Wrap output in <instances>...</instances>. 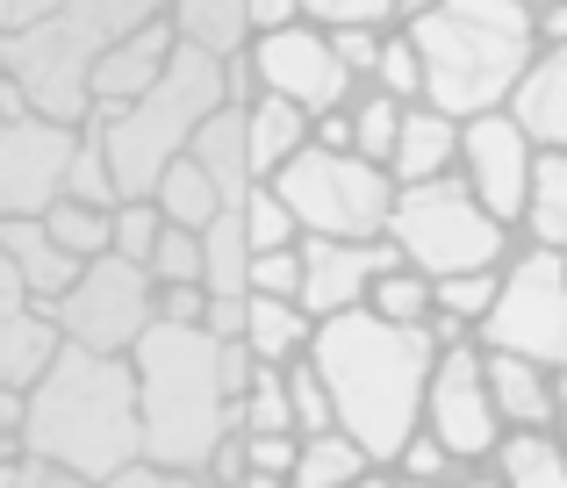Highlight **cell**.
<instances>
[{"label":"cell","mask_w":567,"mask_h":488,"mask_svg":"<svg viewBox=\"0 0 567 488\" xmlns=\"http://www.w3.org/2000/svg\"><path fill=\"white\" fill-rule=\"evenodd\" d=\"M130 374H137L144 460H158L173 481H208L216 446L237 432V388L251 374V352L202 323L152 316L130 345Z\"/></svg>","instance_id":"obj_1"},{"label":"cell","mask_w":567,"mask_h":488,"mask_svg":"<svg viewBox=\"0 0 567 488\" xmlns=\"http://www.w3.org/2000/svg\"><path fill=\"white\" fill-rule=\"evenodd\" d=\"M431 360H439L431 323H395L367 302L338 309V316H317V331H309V366L331 388V424L360 438L381 475L395 467V453L424 424Z\"/></svg>","instance_id":"obj_2"},{"label":"cell","mask_w":567,"mask_h":488,"mask_svg":"<svg viewBox=\"0 0 567 488\" xmlns=\"http://www.w3.org/2000/svg\"><path fill=\"white\" fill-rule=\"evenodd\" d=\"M22 453H43L51 467H65L72 488L123 481V467L144 460L130 352H86L58 338L43 374L22 388Z\"/></svg>","instance_id":"obj_3"},{"label":"cell","mask_w":567,"mask_h":488,"mask_svg":"<svg viewBox=\"0 0 567 488\" xmlns=\"http://www.w3.org/2000/svg\"><path fill=\"white\" fill-rule=\"evenodd\" d=\"M424 65V101L445 115H488L511 101L517 72L539 51V22L525 0H439L416 22H402Z\"/></svg>","instance_id":"obj_4"},{"label":"cell","mask_w":567,"mask_h":488,"mask_svg":"<svg viewBox=\"0 0 567 488\" xmlns=\"http://www.w3.org/2000/svg\"><path fill=\"white\" fill-rule=\"evenodd\" d=\"M158 8H166V0H58L37 22L8 29V37H0V72H8L14 101L51 115V123H80L94 58Z\"/></svg>","instance_id":"obj_5"},{"label":"cell","mask_w":567,"mask_h":488,"mask_svg":"<svg viewBox=\"0 0 567 488\" xmlns=\"http://www.w3.org/2000/svg\"><path fill=\"white\" fill-rule=\"evenodd\" d=\"M223 101H230L223 94V58L194 51V43H173L166 72H158L137 101H123V108H86L80 123L101 137V158H109L115 187H123V195H152L166 158L187 152V137Z\"/></svg>","instance_id":"obj_6"},{"label":"cell","mask_w":567,"mask_h":488,"mask_svg":"<svg viewBox=\"0 0 567 488\" xmlns=\"http://www.w3.org/2000/svg\"><path fill=\"white\" fill-rule=\"evenodd\" d=\"M381 238L395 245L402 266L439 280V273H467V266H503L511 245H517V230L503 224V216H488L460 173H439V180L395 187V209H388Z\"/></svg>","instance_id":"obj_7"},{"label":"cell","mask_w":567,"mask_h":488,"mask_svg":"<svg viewBox=\"0 0 567 488\" xmlns=\"http://www.w3.org/2000/svg\"><path fill=\"white\" fill-rule=\"evenodd\" d=\"M266 187L288 201L302 238H381L388 209H395L388 166H374L360 152H323V144H302Z\"/></svg>","instance_id":"obj_8"},{"label":"cell","mask_w":567,"mask_h":488,"mask_svg":"<svg viewBox=\"0 0 567 488\" xmlns=\"http://www.w3.org/2000/svg\"><path fill=\"white\" fill-rule=\"evenodd\" d=\"M474 345L567 366V251L560 245H511L496 302L474 323Z\"/></svg>","instance_id":"obj_9"},{"label":"cell","mask_w":567,"mask_h":488,"mask_svg":"<svg viewBox=\"0 0 567 488\" xmlns=\"http://www.w3.org/2000/svg\"><path fill=\"white\" fill-rule=\"evenodd\" d=\"M51 323H58L65 345L130 352L137 331L152 323V266L123 259V251H94V259H80L72 288L51 302Z\"/></svg>","instance_id":"obj_10"},{"label":"cell","mask_w":567,"mask_h":488,"mask_svg":"<svg viewBox=\"0 0 567 488\" xmlns=\"http://www.w3.org/2000/svg\"><path fill=\"white\" fill-rule=\"evenodd\" d=\"M424 432L439 438L453 460L482 467L503 438V417H496V395H488V366H482V345L460 338V345H439L431 360V381H424Z\"/></svg>","instance_id":"obj_11"},{"label":"cell","mask_w":567,"mask_h":488,"mask_svg":"<svg viewBox=\"0 0 567 488\" xmlns=\"http://www.w3.org/2000/svg\"><path fill=\"white\" fill-rule=\"evenodd\" d=\"M251 58V80H259V94H280L295 101V108L323 115V108H346L352 101V72L346 58L331 51V29L323 22H280V29H259V37L245 43Z\"/></svg>","instance_id":"obj_12"},{"label":"cell","mask_w":567,"mask_h":488,"mask_svg":"<svg viewBox=\"0 0 567 488\" xmlns=\"http://www.w3.org/2000/svg\"><path fill=\"white\" fill-rule=\"evenodd\" d=\"M80 123H51L37 108H14L0 123V224L8 216H43L65 195V158Z\"/></svg>","instance_id":"obj_13"},{"label":"cell","mask_w":567,"mask_h":488,"mask_svg":"<svg viewBox=\"0 0 567 488\" xmlns=\"http://www.w3.org/2000/svg\"><path fill=\"white\" fill-rule=\"evenodd\" d=\"M532 158H539V144L511 123V108H488V115H467V123H460L453 173L474 187V201H482L488 216H503L511 230H517V209H525V187H532Z\"/></svg>","instance_id":"obj_14"},{"label":"cell","mask_w":567,"mask_h":488,"mask_svg":"<svg viewBox=\"0 0 567 488\" xmlns=\"http://www.w3.org/2000/svg\"><path fill=\"white\" fill-rule=\"evenodd\" d=\"M381 266H395V245L388 238H302V294H295V302H302L309 316L360 309Z\"/></svg>","instance_id":"obj_15"},{"label":"cell","mask_w":567,"mask_h":488,"mask_svg":"<svg viewBox=\"0 0 567 488\" xmlns=\"http://www.w3.org/2000/svg\"><path fill=\"white\" fill-rule=\"evenodd\" d=\"M173 22H166V8L158 14H144L137 29H123V37L109 43V51L94 58V72H86V108H123V101H137L144 86L166 72V58H173Z\"/></svg>","instance_id":"obj_16"},{"label":"cell","mask_w":567,"mask_h":488,"mask_svg":"<svg viewBox=\"0 0 567 488\" xmlns=\"http://www.w3.org/2000/svg\"><path fill=\"white\" fill-rule=\"evenodd\" d=\"M503 108H511V123L525 129L539 152H560L567 144V43H539V51H532V65L517 72Z\"/></svg>","instance_id":"obj_17"},{"label":"cell","mask_w":567,"mask_h":488,"mask_svg":"<svg viewBox=\"0 0 567 488\" xmlns=\"http://www.w3.org/2000/svg\"><path fill=\"white\" fill-rule=\"evenodd\" d=\"M453 158H460V115L431 108V101H402L395 144H388V180L395 187L439 180V173H453Z\"/></svg>","instance_id":"obj_18"},{"label":"cell","mask_w":567,"mask_h":488,"mask_svg":"<svg viewBox=\"0 0 567 488\" xmlns=\"http://www.w3.org/2000/svg\"><path fill=\"white\" fill-rule=\"evenodd\" d=\"M0 251H8L14 273L29 280V302L37 309H51L58 294L72 288V273H80V259L43 230V216H8V224H0Z\"/></svg>","instance_id":"obj_19"},{"label":"cell","mask_w":567,"mask_h":488,"mask_svg":"<svg viewBox=\"0 0 567 488\" xmlns=\"http://www.w3.org/2000/svg\"><path fill=\"white\" fill-rule=\"evenodd\" d=\"M237 108H245L251 180H274V173L309 144V108H295V101H280V94H251V101H237Z\"/></svg>","instance_id":"obj_20"},{"label":"cell","mask_w":567,"mask_h":488,"mask_svg":"<svg viewBox=\"0 0 567 488\" xmlns=\"http://www.w3.org/2000/svg\"><path fill=\"white\" fill-rule=\"evenodd\" d=\"M309 331H317V316H309L295 294H245V331H237V345L251 352V360H274L288 366L295 352H309Z\"/></svg>","instance_id":"obj_21"},{"label":"cell","mask_w":567,"mask_h":488,"mask_svg":"<svg viewBox=\"0 0 567 488\" xmlns=\"http://www.w3.org/2000/svg\"><path fill=\"white\" fill-rule=\"evenodd\" d=\"M488 460L511 488H567V438L554 424H503Z\"/></svg>","instance_id":"obj_22"},{"label":"cell","mask_w":567,"mask_h":488,"mask_svg":"<svg viewBox=\"0 0 567 488\" xmlns=\"http://www.w3.org/2000/svg\"><path fill=\"white\" fill-rule=\"evenodd\" d=\"M482 366L503 424H554V366L525 360V352H482Z\"/></svg>","instance_id":"obj_23"},{"label":"cell","mask_w":567,"mask_h":488,"mask_svg":"<svg viewBox=\"0 0 567 488\" xmlns=\"http://www.w3.org/2000/svg\"><path fill=\"white\" fill-rule=\"evenodd\" d=\"M295 488H352V481H374V460L352 432L323 424V432H295Z\"/></svg>","instance_id":"obj_24"},{"label":"cell","mask_w":567,"mask_h":488,"mask_svg":"<svg viewBox=\"0 0 567 488\" xmlns=\"http://www.w3.org/2000/svg\"><path fill=\"white\" fill-rule=\"evenodd\" d=\"M187 152L202 158L208 166V180L223 187V195H245L251 187V158H245V108H237V101H223V108H208V123L194 129L187 137Z\"/></svg>","instance_id":"obj_25"},{"label":"cell","mask_w":567,"mask_h":488,"mask_svg":"<svg viewBox=\"0 0 567 488\" xmlns=\"http://www.w3.org/2000/svg\"><path fill=\"white\" fill-rule=\"evenodd\" d=\"M166 22H173L181 43H194V51H208V58H237L251 43L245 0H166Z\"/></svg>","instance_id":"obj_26"},{"label":"cell","mask_w":567,"mask_h":488,"mask_svg":"<svg viewBox=\"0 0 567 488\" xmlns=\"http://www.w3.org/2000/svg\"><path fill=\"white\" fill-rule=\"evenodd\" d=\"M517 230H525V245L567 251V144L532 158V187H525V209H517Z\"/></svg>","instance_id":"obj_27"},{"label":"cell","mask_w":567,"mask_h":488,"mask_svg":"<svg viewBox=\"0 0 567 488\" xmlns=\"http://www.w3.org/2000/svg\"><path fill=\"white\" fill-rule=\"evenodd\" d=\"M152 201H158V216H166V224H181V230H202L208 216L223 209V187L208 180V166L194 152H181V158H166V173H158L152 180Z\"/></svg>","instance_id":"obj_28"},{"label":"cell","mask_w":567,"mask_h":488,"mask_svg":"<svg viewBox=\"0 0 567 488\" xmlns=\"http://www.w3.org/2000/svg\"><path fill=\"white\" fill-rule=\"evenodd\" d=\"M58 352V323L51 309H22V316H0V388H29L43 374V360Z\"/></svg>","instance_id":"obj_29"},{"label":"cell","mask_w":567,"mask_h":488,"mask_svg":"<svg viewBox=\"0 0 567 488\" xmlns=\"http://www.w3.org/2000/svg\"><path fill=\"white\" fill-rule=\"evenodd\" d=\"M237 432H295V409H288V366L251 360L245 388H237Z\"/></svg>","instance_id":"obj_30"},{"label":"cell","mask_w":567,"mask_h":488,"mask_svg":"<svg viewBox=\"0 0 567 488\" xmlns=\"http://www.w3.org/2000/svg\"><path fill=\"white\" fill-rule=\"evenodd\" d=\"M367 309H381V316L395 323H431V273H416V266H381L374 288H367Z\"/></svg>","instance_id":"obj_31"},{"label":"cell","mask_w":567,"mask_h":488,"mask_svg":"<svg viewBox=\"0 0 567 488\" xmlns=\"http://www.w3.org/2000/svg\"><path fill=\"white\" fill-rule=\"evenodd\" d=\"M496 280H503V266H467V273H439L431 280V309L439 316H460L474 331L482 323V309L496 302Z\"/></svg>","instance_id":"obj_32"},{"label":"cell","mask_w":567,"mask_h":488,"mask_svg":"<svg viewBox=\"0 0 567 488\" xmlns=\"http://www.w3.org/2000/svg\"><path fill=\"white\" fill-rule=\"evenodd\" d=\"M65 195L72 201H94V209H115V201H123L109 158H101V137L86 123H80V137H72V158H65Z\"/></svg>","instance_id":"obj_33"},{"label":"cell","mask_w":567,"mask_h":488,"mask_svg":"<svg viewBox=\"0 0 567 488\" xmlns=\"http://www.w3.org/2000/svg\"><path fill=\"white\" fill-rule=\"evenodd\" d=\"M43 230H51V238L65 245L72 259H94V251H109V209H94V201L58 195L51 209H43Z\"/></svg>","instance_id":"obj_34"},{"label":"cell","mask_w":567,"mask_h":488,"mask_svg":"<svg viewBox=\"0 0 567 488\" xmlns=\"http://www.w3.org/2000/svg\"><path fill=\"white\" fill-rule=\"evenodd\" d=\"M237 216H245V238H251V251H274V245H295V238H302V224L288 216V201H280L266 180H251L245 195H237Z\"/></svg>","instance_id":"obj_35"},{"label":"cell","mask_w":567,"mask_h":488,"mask_svg":"<svg viewBox=\"0 0 567 488\" xmlns=\"http://www.w3.org/2000/svg\"><path fill=\"white\" fill-rule=\"evenodd\" d=\"M158 230H166V216H158L152 195H123L109 209V251H123V259H152Z\"/></svg>","instance_id":"obj_36"},{"label":"cell","mask_w":567,"mask_h":488,"mask_svg":"<svg viewBox=\"0 0 567 488\" xmlns=\"http://www.w3.org/2000/svg\"><path fill=\"white\" fill-rule=\"evenodd\" d=\"M367 80H374L381 94H395V101H424V65H416L410 29H388V37H381V58H374Z\"/></svg>","instance_id":"obj_37"},{"label":"cell","mask_w":567,"mask_h":488,"mask_svg":"<svg viewBox=\"0 0 567 488\" xmlns=\"http://www.w3.org/2000/svg\"><path fill=\"white\" fill-rule=\"evenodd\" d=\"M460 475H474L467 460H453V453L439 446V438L424 432V424H416L410 432V446L395 453V467H388V481H460Z\"/></svg>","instance_id":"obj_38"},{"label":"cell","mask_w":567,"mask_h":488,"mask_svg":"<svg viewBox=\"0 0 567 488\" xmlns=\"http://www.w3.org/2000/svg\"><path fill=\"white\" fill-rule=\"evenodd\" d=\"M288 409H295V432H323V424H331V388H323V374L309 366V352L288 360Z\"/></svg>","instance_id":"obj_39"},{"label":"cell","mask_w":567,"mask_h":488,"mask_svg":"<svg viewBox=\"0 0 567 488\" xmlns=\"http://www.w3.org/2000/svg\"><path fill=\"white\" fill-rule=\"evenodd\" d=\"M302 22H323V29H395V0H302Z\"/></svg>","instance_id":"obj_40"},{"label":"cell","mask_w":567,"mask_h":488,"mask_svg":"<svg viewBox=\"0 0 567 488\" xmlns=\"http://www.w3.org/2000/svg\"><path fill=\"white\" fill-rule=\"evenodd\" d=\"M144 266H152V280H202V230H181V224H166Z\"/></svg>","instance_id":"obj_41"},{"label":"cell","mask_w":567,"mask_h":488,"mask_svg":"<svg viewBox=\"0 0 567 488\" xmlns=\"http://www.w3.org/2000/svg\"><path fill=\"white\" fill-rule=\"evenodd\" d=\"M302 294V238L295 245H274V251H251V273H245V294Z\"/></svg>","instance_id":"obj_42"},{"label":"cell","mask_w":567,"mask_h":488,"mask_svg":"<svg viewBox=\"0 0 567 488\" xmlns=\"http://www.w3.org/2000/svg\"><path fill=\"white\" fill-rule=\"evenodd\" d=\"M295 475V432H245V481H288Z\"/></svg>","instance_id":"obj_43"},{"label":"cell","mask_w":567,"mask_h":488,"mask_svg":"<svg viewBox=\"0 0 567 488\" xmlns=\"http://www.w3.org/2000/svg\"><path fill=\"white\" fill-rule=\"evenodd\" d=\"M381 37H388V29H331V51L346 58V72H352V80H367V72H374Z\"/></svg>","instance_id":"obj_44"},{"label":"cell","mask_w":567,"mask_h":488,"mask_svg":"<svg viewBox=\"0 0 567 488\" xmlns=\"http://www.w3.org/2000/svg\"><path fill=\"white\" fill-rule=\"evenodd\" d=\"M309 144H323V152H352V108L309 115Z\"/></svg>","instance_id":"obj_45"},{"label":"cell","mask_w":567,"mask_h":488,"mask_svg":"<svg viewBox=\"0 0 567 488\" xmlns=\"http://www.w3.org/2000/svg\"><path fill=\"white\" fill-rule=\"evenodd\" d=\"M202 331H216V338H237V331H245V294H208V309H202Z\"/></svg>","instance_id":"obj_46"},{"label":"cell","mask_w":567,"mask_h":488,"mask_svg":"<svg viewBox=\"0 0 567 488\" xmlns=\"http://www.w3.org/2000/svg\"><path fill=\"white\" fill-rule=\"evenodd\" d=\"M245 22H251V37L280 22H302V0H245Z\"/></svg>","instance_id":"obj_47"},{"label":"cell","mask_w":567,"mask_h":488,"mask_svg":"<svg viewBox=\"0 0 567 488\" xmlns=\"http://www.w3.org/2000/svg\"><path fill=\"white\" fill-rule=\"evenodd\" d=\"M22 309H37V302H29V280L14 273V259L0 251V316H22Z\"/></svg>","instance_id":"obj_48"},{"label":"cell","mask_w":567,"mask_h":488,"mask_svg":"<svg viewBox=\"0 0 567 488\" xmlns=\"http://www.w3.org/2000/svg\"><path fill=\"white\" fill-rule=\"evenodd\" d=\"M532 22H539V43H567V0H546Z\"/></svg>","instance_id":"obj_49"},{"label":"cell","mask_w":567,"mask_h":488,"mask_svg":"<svg viewBox=\"0 0 567 488\" xmlns=\"http://www.w3.org/2000/svg\"><path fill=\"white\" fill-rule=\"evenodd\" d=\"M554 432L567 438V366H554Z\"/></svg>","instance_id":"obj_50"},{"label":"cell","mask_w":567,"mask_h":488,"mask_svg":"<svg viewBox=\"0 0 567 488\" xmlns=\"http://www.w3.org/2000/svg\"><path fill=\"white\" fill-rule=\"evenodd\" d=\"M424 8H439V0H395V29H402V22H416Z\"/></svg>","instance_id":"obj_51"},{"label":"cell","mask_w":567,"mask_h":488,"mask_svg":"<svg viewBox=\"0 0 567 488\" xmlns=\"http://www.w3.org/2000/svg\"><path fill=\"white\" fill-rule=\"evenodd\" d=\"M22 108V101H14V86H8V72H0V123H8V115Z\"/></svg>","instance_id":"obj_52"},{"label":"cell","mask_w":567,"mask_h":488,"mask_svg":"<svg viewBox=\"0 0 567 488\" xmlns=\"http://www.w3.org/2000/svg\"><path fill=\"white\" fill-rule=\"evenodd\" d=\"M14 14H22V0H0V37L14 29Z\"/></svg>","instance_id":"obj_53"},{"label":"cell","mask_w":567,"mask_h":488,"mask_svg":"<svg viewBox=\"0 0 567 488\" xmlns=\"http://www.w3.org/2000/svg\"><path fill=\"white\" fill-rule=\"evenodd\" d=\"M14 446H22V438H14V424H0V460H8Z\"/></svg>","instance_id":"obj_54"},{"label":"cell","mask_w":567,"mask_h":488,"mask_svg":"<svg viewBox=\"0 0 567 488\" xmlns=\"http://www.w3.org/2000/svg\"><path fill=\"white\" fill-rule=\"evenodd\" d=\"M525 8H532V14H539V8H546V0H525Z\"/></svg>","instance_id":"obj_55"}]
</instances>
